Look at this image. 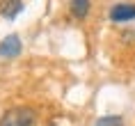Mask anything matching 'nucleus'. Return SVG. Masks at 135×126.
<instances>
[{
    "label": "nucleus",
    "instance_id": "nucleus-5",
    "mask_svg": "<svg viewBox=\"0 0 135 126\" xmlns=\"http://www.w3.org/2000/svg\"><path fill=\"white\" fill-rule=\"evenodd\" d=\"M71 14L78 18H85L89 14V0H71Z\"/></svg>",
    "mask_w": 135,
    "mask_h": 126
},
{
    "label": "nucleus",
    "instance_id": "nucleus-4",
    "mask_svg": "<svg viewBox=\"0 0 135 126\" xmlns=\"http://www.w3.org/2000/svg\"><path fill=\"white\" fill-rule=\"evenodd\" d=\"M23 12V2L21 0H2L0 2V14L5 18H16Z\"/></svg>",
    "mask_w": 135,
    "mask_h": 126
},
{
    "label": "nucleus",
    "instance_id": "nucleus-6",
    "mask_svg": "<svg viewBox=\"0 0 135 126\" xmlns=\"http://www.w3.org/2000/svg\"><path fill=\"white\" fill-rule=\"evenodd\" d=\"M96 126H124V122H121V117H112V115H108V117L96 119Z\"/></svg>",
    "mask_w": 135,
    "mask_h": 126
},
{
    "label": "nucleus",
    "instance_id": "nucleus-2",
    "mask_svg": "<svg viewBox=\"0 0 135 126\" xmlns=\"http://www.w3.org/2000/svg\"><path fill=\"white\" fill-rule=\"evenodd\" d=\"M110 18L114 23H124V21H133L135 18V5L131 2H121V5H114L110 9Z\"/></svg>",
    "mask_w": 135,
    "mask_h": 126
},
{
    "label": "nucleus",
    "instance_id": "nucleus-1",
    "mask_svg": "<svg viewBox=\"0 0 135 126\" xmlns=\"http://www.w3.org/2000/svg\"><path fill=\"white\" fill-rule=\"evenodd\" d=\"M32 122H35V110L28 105H18L2 115L0 126H32Z\"/></svg>",
    "mask_w": 135,
    "mask_h": 126
},
{
    "label": "nucleus",
    "instance_id": "nucleus-3",
    "mask_svg": "<svg viewBox=\"0 0 135 126\" xmlns=\"http://www.w3.org/2000/svg\"><path fill=\"white\" fill-rule=\"evenodd\" d=\"M21 53V39L16 35H9L0 41V55L2 57H16Z\"/></svg>",
    "mask_w": 135,
    "mask_h": 126
}]
</instances>
